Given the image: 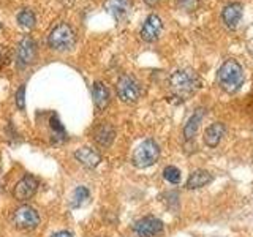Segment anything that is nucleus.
Listing matches in <instances>:
<instances>
[{
    "label": "nucleus",
    "mask_w": 253,
    "mask_h": 237,
    "mask_svg": "<svg viewBox=\"0 0 253 237\" xmlns=\"http://www.w3.org/2000/svg\"><path fill=\"white\" fill-rule=\"evenodd\" d=\"M244 82V68L236 59H226L217 71V84L226 93H236Z\"/></svg>",
    "instance_id": "f257e3e1"
},
{
    "label": "nucleus",
    "mask_w": 253,
    "mask_h": 237,
    "mask_svg": "<svg viewBox=\"0 0 253 237\" xmlns=\"http://www.w3.org/2000/svg\"><path fill=\"white\" fill-rule=\"evenodd\" d=\"M168 82L171 90L182 98H187L188 95L195 93L201 85L200 78L190 68H179L176 71H172Z\"/></svg>",
    "instance_id": "f03ea898"
},
{
    "label": "nucleus",
    "mask_w": 253,
    "mask_h": 237,
    "mask_svg": "<svg viewBox=\"0 0 253 237\" xmlns=\"http://www.w3.org/2000/svg\"><path fill=\"white\" fill-rule=\"evenodd\" d=\"M75 44H76V32L67 22L57 24V26L49 32V37H47V46H49L52 51H57V52L71 51L75 47Z\"/></svg>",
    "instance_id": "7ed1b4c3"
},
{
    "label": "nucleus",
    "mask_w": 253,
    "mask_h": 237,
    "mask_svg": "<svg viewBox=\"0 0 253 237\" xmlns=\"http://www.w3.org/2000/svg\"><path fill=\"white\" fill-rule=\"evenodd\" d=\"M160 158V146L157 144L154 139H146L134 149L131 161L139 169H146L149 166H152Z\"/></svg>",
    "instance_id": "20e7f679"
},
{
    "label": "nucleus",
    "mask_w": 253,
    "mask_h": 237,
    "mask_svg": "<svg viewBox=\"0 0 253 237\" xmlns=\"http://www.w3.org/2000/svg\"><path fill=\"white\" fill-rule=\"evenodd\" d=\"M116 92L121 101L126 103V105H133L141 97V84L138 82L136 78H133L130 75H124L117 79Z\"/></svg>",
    "instance_id": "39448f33"
},
{
    "label": "nucleus",
    "mask_w": 253,
    "mask_h": 237,
    "mask_svg": "<svg viewBox=\"0 0 253 237\" xmlns=\"http://www.w3.org/2000/svg\"><path fill=\"white\" fill-rule=\"evenodd\" d=\"M40 221H42L40 213L30 205H21L13 212V225L18 229H22V231L35 229L40 225Z\"/></svg>",
    "instance_id": "423d86ee"
},
{
    "label": "nucleus",
    "mask_w": 253,
    "mask_h": 237,
    "mask_svg": "<svg viewBox=\"0 0 253 237\" xmlns=\"http://www.w3.org/2000/svg\"><path fill=\"white\" fill-rule=\"evenodd\" d=\"M37 57V41L30 37H24L16 47V63L19 68H26L35 62Z\"/></svg>",
    "instance_id": "0eeeda50"
},
{
    "label": "nucleus",
    "mask_w": 253,
    "mask_h": 237,
    "mask_svg": "<svg viewBox=\"0 0 253 237\" xmlns=\"http://www.w3.org/2000/svg\"><path fill=\"white\" fill-rule=\"evenodd\" d=\"M162 30H163V19L158 14L150 13L144 19V22H142L139 35H141L142 41L154 43V41H157L158 38H160Z\"/></svg>",
    "instance_id": "6e6552de"
},
{
    "label": "nucleus",
    "mask_w": 253,
    "mask_h": 237,
    "mask_svg": "<svg viewBox=\"0 0 253 237\" xmlns=\"http://www.w3.org/2000/svg\"><path fill=\"white\" fill-rule=\"evenodd\" d=\"M38 185L40 182L35 176H32V174H26L18 184H16V187L13 188V196L16 201L19 202H26L29 201L32 196H34L37 193L38 190Z\"/></svg>",
    "instance_id": "1a4fd4ad"
},
{
    "label": "nucleus",
    "mask_w": 253,
    "mask_h": 237,
    "mask_svg": "<svg viewBox=\"0 0 253 237\" xmlns=\"http://www.w3.org/2000/svg\"><path fill=\"white\" fill-rule=\"evenodd\" d=\"M165 225L157 217H144L134 223V233L138 237H158L163 234Z\"/></svg>",
    "instance_id": "9d476101"
},
{
    "label": "nucleus",
    "mask_w": 253,
    "mask_h": 237,
    "mask_svg": "<svg viewBox=\"0 0 253 237\" xmlns=\"http://www.w3.org/2000/svg\"><path fill=\"white\" fill-rule=\"evenodd\" d=\"M242 14H244V10L239 2H229L228 5L223 6L220 18H221V22H223L228 29H234L237 24L241 22Z\"/></svg>",
    "instance_id": "9b49d317"
},
{
    "label": "nucleus",
    "mask_w": 253,
    "mask_h": 237,
    "mask_svg": "<svg viewBox=\"0 0 253 237\" xmlns=\"http://www.w3.org/2000/svg\"><path fill=\"white\" fill-rule=\"evenodd\" d=\"M75 158L79 164H83L84 168L93 169L101 163V154L98 150L92 147H79L75 150Z\"/></svg>",
    "instance_id": "f8f14e48"
},
{
    "label": "nucleus",
    "mask_w": 253,
    "mask_h": 237,
    "mask_svg": "<svg viewBox=\"0 0 253 237\" xmlns=\"http://www.w3.org/2000/svg\"><path fill=\"white\" fill-rule=\"evenodd\" d=\"M116 139V128L111 123L105 122L98 126H95L93 130V141L103 149H106L109 146H113V142Z\"/></svg>",
    "instance_id": "ddd939ff"
},
{
    "label": "nucleus",
    "mask_w": 253,
    "mask_h": 237,
    "mask_svg": "<svg viewBox=\"0 0 253 237\" xmlns=\"http://www.w3.org/2000/svg\"><path fill=\"white\" fill-rule=\"evenodd\" d=\"M93 103L98 111H105L111 103V90L103 81H95L92 87Z\"/></svg>",
    "instance_id": "4468645a"
},
{
    "label": "nucleus",
    "mask_w": 253,
    "mask_h": 237,
    "mask_svg": "<svg viewBox=\"0 0 253 237\" xmlns=\"http://www.w3.org/2000/svg\"><path fill=\"white\" fill-rule=\"evenodd\" d=\"M225 133H226V126L221 122L211 123L208 128L204 130V134H203L204 144L208 147H217L220 144V141L223 139Z\"/></svg>",
    "instance_id": "2eb2a0df"
},
{
    "label": "nucleus",
    "mask_w": 253,
    "mask_h": 237,
    "mask_svg": "<svg viewBox=\"0 0 253 237\" xmlns=\"http://www.w3.org/2000/svg\"><path fill=\"white\" fill-rule=\"evenodd\" d=\"M131 0H105V10L113 16L114 19H124L130 11Z\"/></svg>",
    "instance_id": "dca6fc26"
},
{
    "label": "nucleus",
    "mask_w": 253,
    "mask_h": 237,
    "mask_svg": "<svg viewBox=\"0 0 253 237\" xmlns=\"http://www.w3.org/2000/svg\"><path fill=\"white\" fill-rule=\"evenodd\" d=\"M204 116H206V111L203 108H198L195 113L190 116V118H188L185 126H184V136H185V139L192 141L196 136L198 128H200V125L203 122Z\"/></svg>",
    "instance_id": "f3484780"
},
{
    "label": "nucleus",
    "mask_w": 253,
    "mask_h": 237,
    "mask_svg": "<svg viewBox=\"0 0 253 237\" xmlns=\"http://www.w3.org/2000/svg\"><path fill=\"white\" fill-rule=\"evenodd\" d=\"M211 182H212V174L209 171H206V169H196V171H193L188 176V180H187L185 187L188 190H196V188L206 187L208 184H211Z\"/></svg>",
    "instance_id": "a211bd4d"
},
{
    "label": "nucleus",
    "mask_w": 253,
    "mask_h": 237,
    "mask_svg": "<svg viewBox=\"0 0 253 237\" xmlns=\"http://www.w3.org/2000/svg\"><path fill=\"white\" fill-rule=\"evenodd\" d=\"M18 24L19 26H22L24 29H34L35 24H37V16L35 13L29 10V8H24V10H21L18 13Z\"/></svg>",
    "instance_id": "6ab92c4d"
},
{
    "label": "nucleus",
    "mask_w": 253,
    "mask_h": 237,
    "mask_svg": "<svg viewBox=\"0 0 253 237\" xmlns=\"http://www.w3.org/2000/svg\"><path fill=\"white\" fill-rule=\"evenodd\" d=\"M89 190H87L85 187H76L75 188V192H73V195H71V201H70V204H71V207L73 209H78V207H81V205L89 199Z\"/></svg>",
    "instance_id": "aec40b11"
},
{
    "label": "nucleus",
    "mask_w": 253,
    "mask_h": 237,
    "mask_svg": "<svg viewBox=\"0 0 253 237\" xmlns=\"http://www.w3.org/2000/svg\"><path fill=\"white\" fill-rule=\"evenodd\" d=\"M163 177H165V180H168L169 184L176 185L180 182V171L176 168V166H166L163 169Z\"/></svg>",
    "instance_id": "412c9836"
},
{
    "label": "nucleus",
    "mask_w": 253,
    "mask_h": 237,
    "mask_svg": "<svg viewBox=\"0 0 253 237\" xmlns=\"http://www.w3.org/2000/svg\"><path fill=\"white\" fill-rule=\"evenodd\" d=\"M51 128H52V133H54V136L55 138H63L65 139V130H63V126L59 120V117L52 114L51 117Z\"/></svg>",
    "instance_id": "4be33fe9"
},
{
    "label": "nucleus",
    "mask_w": 253,
    "mask_h": 237,
    "mask_svg": "<svg viewBox=\"0 0 253 237\" xmlns=\"http://www.w3.org/2000/svg\"><path fill=\"white\" fill-rule=\"evenodd\" d=\"M16 106L21 111L26 109V85H21L16 92Z\"/></svg>",
    "instance_id": "5701e85b"
},
{
    "label": "nucleus",
    "mask_w": 253,
    "mask_h": 237,
    "mask_svg": "<svg viewBox=\"0 0 253 237\" xmlns=\"http://www.w3.org/2000/svg\"><path fill=\"white\" fill-rule=\"evenodd\" d=\"M196 2L198 0H179V5L182 8H185V10H193L196 6Z\"/></svg>",
    "instance_id": "b1692460"
},
{
    "label": "nucleus",
    "mask_w": 253,
    "mask_h": 237,
    "mask_svg": "<svg viewBox=\"0 0 253 237\" xmlns=\"http://www.w3.org/2000/svg\"><path fill=\"white\" fill-rule=\"evenodd\" d=\"M51 237H73V236H71L70 231H57V233H54Z\"/></svg>",
    "instance_id": "393cba45"
},
{
    "label": "nucleus",
    "mask_w": 253,
    "mask_h": 237,
    "mask_svg": "<svg viewBox=\"0 0 253 237\" xmlns=\"http://www.w3.org/2000/svg\"><path fill=\"white\" fill-rule=\"evenodd\" d=\"M247 51H249V54L253 57V38L249 40V43H247Z\"/></svg>",
    "instance_id": "a878e982"
},
{
    "label": "nucleus",
    "mask_w": 253,
    "mask_h": 237,
    "mask_svg": "<svg viewBox=\"0 0 253 237\" xmlns=\"http://www.w3.org/2000/svg\"><path fill=\"white\" fill-rule=\"evenodd\" d=\"M144 3H146V5H149V6H154V5H157V3H158V0H144Z\"/></svg>",
    "instance_id": "bb28decb"
}]
</instances>
